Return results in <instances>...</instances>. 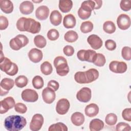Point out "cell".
<instances>
[{
  "instance_id": "6da1fadb",
  "label": "cell",
  "mask_w": 131,
  "mask_h": 131,
  "mask_svg": "<svg viewBox=\"0 0 131 131\" xmlns=\"http://www.w3.org/2000/svg\"><path fill=\"white\" fill-rule=\"evenodd\" d=\"M27 124L26 119L19 115H12L6 118L4 125L9 131H18L22 129Z\"/></svg>"
},
{
  "instance_id": "7a4b0ae2",
  "label": "cell",
  "mask_w": 131,
  "mask_h": 131,
  "mask_svg": "<svg viewBox=\"0 0 131 131\" xmlns=\"http://www.w3.org/2000/svg\"><path fill=\"white\" fill-rule=\"evenodd\" d=\"M54 66L56 68V73L59 76H64L69 72V67L67 59L63 56L56 57L54 60Z\"/></svg>"
},
{
  "instance_id": "3957f363",
  "label": "cell",
  "mask_w": 131,
  "mask_h": 131,
  "mask_svg": "<svg viewBox=\"0 0 131 131\" xmlns=\"http://www.w3.org/2000/svg\"><path fill=\"white\" fill-rule=\"evenodd\" d=\"M29 43L28 37L23 34H18L11 39L9 42L10 48L15 51H18L26 46Z\"/></svg>"
},
{
  "instance_id": "277c9868",
  "label": "cell",
  "mask_w": 131,
  "mask_h": 131,
  "mask_svg": "<svg viewBox=\"0 0 131 131\" xmlns=\"http://www.w3.org/2000/svg\"><path fill=\"white\" fill-rule=\"evenodd\" d=\"M97 53L93 50H80L77 53L78 58L81 61L93 62L94 56Z\"/></svg>"
},
{
  "instance_id": "5b68a950",
  "label": "cell",
  "mask_w": 131,
  "mask_h": 131,
  "mask_svg": "<svg viewBox=\"0 0 131 131\" xmlns=\"http://www.w3.org/2000/svg\"><path fill=\"white\" fill-rule=\"evenodd\" d=\"M44 119L42 115L40 114H35L30 123V129L32 131L40 130L43 124Z\"/></svg>"
},
{
  "instance_id": "8992f818",
  "label": "cell",
  "mask_w": 131,
  "mask_h": 131,
  "mask_svg": "<svg viewBox=\"0 0 131 131\" xmlns=\"http://www.w3.org/2000/svg\"><path fill=\"white\" fill-rule=\"evenodd\" d=\"M127 64L123 61H112L109 64L110 70L115 73H123L127 70Z\"/></svg>"
},
{
  "instance_id": "52a82bcc",
  "label": "cell",
  "mask_w": 131,
  "mask_h": 131,
  "mask_svg": "<svg viewBox=\"0 0 131 131\" xmlns=\"http://www.w3.org/2000/svg\"><path fill=\"white\" fill-rule=\"evenodd\" d=\"M22 99L28 102H34L38 99V95L37 93L34 90L27 89L21 92Z\"/></svg>"
},
{
  "instance_id": "ba28073f",
  "label": "cell",
  "mask_w": 131,
  "mask_h": 131,
  "mask_svg": "<svg viewBox=\"0 0 131 131\" xmlns=\"http://www.w3.org/2000/svg\"><path fill=\"white\" fill-rule=\"evenodd\" d=\"M91 90L88 87H83L76 94L78 100L81 102L86 103L89 102L92 97Z\"/></svg>"
},
{
  "instance_id": "9c48e42d",
  "label": "cell",
  "mask_w": 131,
  "mask_h": 131,
  "mask_svg": "<svg viewBox=\"0 0 131 131\" xmlns=\"http://www.w3.org/2000/svg\"><path fill=\"white\" fill-rule=\"evenodd\" d=\"M70 104L69 100L66 98L60 99L56 103V112L61 115L66 114L69 111Z\"/></svg>"
},
{
  "instance_id": "30bf717a",
  "label": "cell",
  "mask_w": 131,
  "mask_h": 131,
  "mask_svg": "<svg viewBox=\"0 0 131 131\" xmlns=\"http://www.w3.org/2000/svg\"><path fill=\"white\" fill-rule=\"evenodd\" d=\"M0 113L1 114L6 113L9 110L13 108L15 106V100L12 97H8L1 101Z\"/></svg>"
},
{
  "instance_id": "8fae6325",
  "label": "cell",
  "mask_w": 131,
  "mask_h": 131,
  "mask_svg": "<svg viewBox=\"0 0 131 131\" xmlns=\"http://www.w3.org/2000/svg\"><path fill=\"white\" fill-rule=\"evenodd\" d=\"M117 24L120 29L127 30L130 26V18L127 14H121L117 17Z\"/></svg>"
},
{
  "instance_id": "7c38bea8",
  "label": "cell",
  "mask_w": 131,
  "mask_h": 131,
  "mask_svg": "<svg viewBox=\"0 0 131 131\" xmlns=\"http://www.w3.org/2000/svg\"><path fill=\"white\" fill-rule=\"evenodd\" d=\"M14 85V82L13 79L4 78L1 82V96H4L7 95L9 91L11 90Z\"/></svg>"
},
{
  "instance_id": "4fadbf2b",
  "label": "cell",
  "mask_w": 131,
  "mask_h": 131,
  "mask_svg": "<svg viewBox=\"0 0 131 131\" xmlns=\"http://www.w3.org/2000/svg\"><path fill=\"white\" fill-rule=\"evenodd\" d=\"M42 97L45 103L51 104L55 100L56 94L54 90L48 86L42 90Z\"/></svg>"
},
{
  "instance_id": "5bb4252c",
  "label": "cell",
  "mask_w": 131,
  "mask_h": 131,
  "mask_svg": "<svg viewBox=\"0 0 131 131\" xmlns=\"http://www.w3.org/2000/svg\"><path fill=\"white\" fill-rule=\"evenodd\" d=\"M87 41L92 48L94 50H98L100 49L103 44V41L101 38L95 34H92L90 35L88 37Z\"/></svg>"
},
{
  "instance_id": "9a60e30c",
  "label": "cell",
  "mask_w": 131,
  "mask_h": 131,
  "mask_svg": "<svg viewBox=\"0 0 131 131\" xmlns=\"http://www.w3.org/2000/svg\"><path fill=\"white\" fill-rule=\"evenodd\" d=\"M29 59L34 63L40 62L43 57L42 51L37 48H33L30 50L28 54Z\"/></svg>"
},
{
  "instance_id": "2e32d148",
  "label": "cell",
  "mask_w": 131,
  "mask_h": 131,
  "mask_svg": "<svg viewBox=\"0 0 131 131\" xmlns=\"http://www.w3.org/2000/svg\"><path fill=\"white\" fill-rule=\"evenodd\" d=\"M31 18H26L24 17H20L16 22L17 29L20 31L28 32L30 24Z\"/></svg>"
},
{
  "instance_id": "e0dca14e",
  "label": "cell",
  "mask_w": 131,
  "mask_h": 131,
  "mask_svg": "<svg viewBox=\"0 0 131 131\" xmlns=\"http://www.w3.org/2000/svg\"><path fill=\"white\" fill-rule=\"evenodd\" d=\"M49 14V9L46 6H40L38 7L35 11L36 18L40 20L46 19Z\"/></svg>"
},
{
  "instance_id": "ac0fdd59",
  "label": "cell",
  "mask_w": 131,
  "mask_h": 131,
  "mask_svg": "<svg viewBox=\"0 0 131 131\" xmlns=\"http://www.w3.org/2000/svg\"><path fill=\"white\" fill-rule=\"evenodd\" d=\"M33 4L30 1H24L19 5V10L20 12L25 15L31 14L33 12Z\"/></svg>"
},
{
  "instance_id": "d6986e66",
  "label": "cell",
  "mask_w": 131,
  "mask_h": 131,
  "mask_svg": "<svg viewBox=\"0 0 131 131\" xmlns=\"http://www.w3.org/2000/svg\"><path fill=\"white\" fill-rule=\"evenodd\" d=\"M85 115L89 117H93L99 113V107L95 103H91L86 106L84 109Z\"/></svg>"
},
{
  "instance_id": "ffe728a7",
  "label": "cell",
  "mask_w": 131,
  "mask_h": 131,
  "mask_svg": "<svg viewBox=\"0 0 131 131\" xmlns=\"http://www.w3.org/2000/svg\"><path fill=\"white\" fill-rule=\"evenodd\" d=\"M71 120L74 125L79 126L81 125L84 123L85 118L84 115L81 113L76 112L72 115Z\"/></svg>"
},
{
  "instance_id": "44dd1931",
  "label": "cell",
  "mask_w": 131,
  "mask_h": 131,
  "mask_svg": "<svg viewBox=\"0 0 131 131\" xmlns=\"http://www.w3.org/2000/svg\"><path fill=\"white\" fill-rule=\"evenodd\" d=\"M13 4L10 0H1L0 8L5 13L9 14L13 11Z\"/></svg>"
},
{
  "instance_id": "7402d4cb",
  "label": "cell",
  "mask_w": 131,
  "mask_h": 131,
  "mask_svg": "<svg viewBox=\"0 0 131 131\" xmlns=\"http://www.w3.org/2000/svg\"><path fill=\"white\" fill-rule=\"evenodd\" d=\"M76 23V20L75 16L72 14L66 15L63 20V25L67 29H70L74 28Z\"/></svg>"
},
{
  "instance_id": "603a6c76",
  "label": "cell",
  "mask_w": 131,
  "mask_h": 131,
  "mask_svg": "<svg viewBox=\"0 0 131 131\" xmlns=\"http://www.w3.org/2000/svg\"><path fill=\"white\" fill-rule=\"evenodd\" d=\"M62 15L57 10H53L51 13L50 16V20L51 23L55 26L59 25L62 20Z\"/></svg>"
},
{
  "instance_id": "cb8c5ba5",
  "label": "cell",
  "mask_w": 131,
  "mask_h": 131,
  "mask_svg": "<svg viewBox=\"0 0 131 131\" xmlns=\"http://www.w3.org/2000/svg\"><path fill=\"white\" fill-rule=\"evenodd\" d=\"M104 124L103 122L99 119H94L91 120L89 124V128L92 131H99L102 129Z\"/></svg>"
},
{
  "instance_id": "d4e9b609",
  "label": "cell",
  "mask_w": 131,
  "mask_h": 131,
  "mask_svg": "<svg viewBox=\"0 0 131 131\" xmlns=\"http://www.w3.org/2000/svg\"><path fill=\"white\" fill-rule=\"evenodd\" d=\"M58 7L62 12H69L72 8L73 2L71 0H60L59 1Z\"/></svg>"
},
{
  "instance_id": "484cf974",
  "label": "cell",
  "mask_w": 131,
  "mask_h": 131,
  "mask_svg": "<svg viewBox=\"0 0 131 131\" xmlns=\"http://www.w3.org/2000/svg\"><path fill=\"white\" fill-rule=\"evenodd\" d=\"M87 83L92 82L99 77V72L95 69H90L85 71Z\"/></svg>"
},
{
  "instance_id": "4316f807",
  "label": "cell",
  "mask_w": 131,
  "mask_h": 131,
  "mask_svg": "<svg viewBox=\"0 0 131 131\" xmlns=\"http://www.w3.org/2000/svg\"><path fill=\"white\" fill-rule=\"evenodd\" d=\"M41 29V25L39 21H36L33 18H31L30 24L28 32L32 34H36L39 32Z\"/></svg>"
},
{
  "instance_id": "83f0119b",
  "label": "cell",
  "mask_w": 131,
  "mask_h": 131,
  "mask_svg": "<svg viewBox=\"0 0 131 131\" xmlns=\"http://www.w3.org/2000/svg\"><path fill=\"white\" fill-rule=\"evenodd\" d=\"M12 64L13 62H12L9 58L4 57L2 60L0 61V69L1 71L6 73L10 70Z\"/></svg>"
},
{
  "instance_id": "f1b7e54d",
  "label": "cell",
  "mask_w": 131,
  "mask_h": 131,
  "mask_svg": "<svg viewBox=\"0 0 131 131\" xmlns=\"http://www.w3.org/2000/svg\"><path fill=\"white\" fill-rule=\"evenodd\" d=\"M106 62V59L104 55L101 53H96L94 56L93 62L98 67H103Z\"/></svg>"
},
{
  "instance_id": "f546056e",
  "label": "cell",
  "mask_w": 131,
  "mask_h": 131,
  "mask_svg": "<svg viewBox=\"0 0 131 131\" xmlns=\"http://www.w3.org/2000/svg\"><path fill=\"white\" fill-rule=\"evenodd\" d=\"M78 38V35L76 32L73 30H70L65 33L64 39L69 42H74Z\"/></svg>"
},
{
  "instance_id": "4dcf8cb0",
  "label": "cell",
  "mask_w": 131,
  "mask_h": 131,
  "mask_svg": "<svg viewBox=\"0 0 131 131\" xmlns=\"http://www.w3.org/2000/svg\"><path fill=\"white\" fill-rule=\"evenodd\" d=\"M116 26L115 24L110 20L106 21L103 25V29L104 32L108 34H112L116 31Z\"/></svg>"
},
{
  "instance_id": "1f68e13d",
  "label": "cell",
  "mask_w": 131,
  "mask_h": 131,
  "mask_svg": "<svg viewBox=\"0 0 131 131\" xmlns=\"http://www.w3.org/2000/svg\"><path fill=\"white\" fill-rule=\"evenodd\" d=\"M40 71L45 75L51 74L53 71L52 64L48 61L43 62L40 66Z\"/></svg>"
},
{
  "instance_id": "d6a6232c",
  "label": "cell",
  "mask_w": 131,
  "mask_h": 131,
  "mask_svg": "<svg viewBox=\"0 0 131 131\" xmlns=\"http://www.w3.org/2000/svg\"><path fill=\"white\" fill-rule=\"evenodd\" d=\"M34 42L37 48L41 49L43 48L47 44L46 39L41 35H37L34 37Z\"/></svg>"
},
{
  "instance_id": "836d02e7",
  "label": "cell",
  "mask_w": 131,
  "mask_h": 131,
  "mask_svg": "<svg viewBox=\"0 0 131 131\" xmlns=\"http://www.w3.org/2000/svg\"><path fill=\"white\" fill-rule=\"evenodd\" d=\"M49 131H67L68 127L66 124L62 122H57L53 124L50 126L48 129Z\"/></svg>"
},
{
  "instance_id": "e575fe53",
  "label": "cell",
  "mask_w": 131,
  "mask_h": 131,
  "mask_svg": "<svg viewBox=\"0 0 131 131\" xmlns=\"http://www.w3.org/2000/svg\"><path fill=\"white\" fill-rule=\"evenodd\" d=\"M96 6V4L94 1H85L82 3L81 5V8L87 11L91 12L95 9Z\"/></svg>"
},
{
  "instance_id": "d590c367",
  "label": "cell",
  "mask_w": 131,
  "mask_h": 131,
  "mask_svg": "<svg viewBox=\"0 0 131 131\" xmlns=\"http://www.w3.org/2000/svg\"><path fill=\"white\" fill-rule=\"evenodd\" d=\"M28 78L24 75H20L15 79V83L18 88H23L28 84Z\"/></svg>"
},
{
  "instance_id": "8d00e7d4",
  "label": "cell",
  "mask_w": 131,
  "mask_h": 131,
  "mask_svg": "<svg viewBox=\"0 0 131 131\" xmlns=\"http://www.w3.org/2000/svg\"><path fill=\"white\" fill-rule=\"evenodd\" d=\"M93 29V24L90 21H85L82 23L80 29L83 33H88L91 32Z\"/></svg>"
},
{
  "instance_id": "74e56055",
  "label": "cell",
  "mask_w": 131,
  "mask_h": 131,
  "mask_svg": "<svg viewBox=\"0 0 131 131\" xmlns=\"http://www.w3.org/2000/svg\"><path fill=\"white\" fill-rule=\"evenodd\" d=\"M32 83L33 87L36 89H40L44 85V82L42 78L39 75L34 77L32 79Z\"/></svg>"
},
{
  "instance_id": "f35d334b",
  "label": "cell",
  "mask_w": 131,
  "mask_h": 131,
  "mask_svg": "<svg viewBox=\"0 0 131 131\" xmlns=\"http://www.w3.org/2000/svg\"><path fill=\"white\" fill-rule=\"evenodd\" d=\"M106 123L110 126L114 125L117 121V116L114 113L108 114L105 118Z\"/></svg>"
},
{
  "instance_id": "ab89813d",
  "label": "cell",
  "mask_w": 131,
  "mask_h": 131,
  "mask_svg": "<svg viewBox=\"0 0 131 131\" xmlns=\"http://www.w3.org/2000/svg\"><path fill=\"white\" fill-rule=\"evenodd\" d=\"M121 55L125 60H130L131 59V48L127 46L124 47L121 50Z\"/></svg>"
},
{
  "instance_id": "60d3db41",
  "label": "cell",
  "mask_w": 131,
  "mask_h": 131,
  "mask_svg": "<svg viewBox=\"0 0 131 131\" xmlns=\"http://www.w3.org/2000/svg\"><path fill=\"white\" fill-rule=\"evenodd\" d=\"M47 37L50 40L54 41L57 40L59 37V32L54 29H50L47 33Z\"/></svg>"
},
{
  "instance_id": "b9f144b4",
  "label": "cell",
  "mask_w": 131,
  "mask_h": 131,
  "mask_svg": "<svg viewBox=\"0 0 131 131\" xmlns=\"http://www.w3.org/2000/svg\"><path fill=\"white\" fill-rule=\"evenodd\" d=\"M78 16L82 19L85 20L90 17V16L91 15L92 12L87 11L83 9H82L81 7H80L78 11Z\"/></svg>"
},
{
  "instance_id": "7bdbcfd3",
  "label": "cell",
  "mask_w": 131,
  "mask_h": 131,
  "mask_svg": "<svg viewBox=\"0 0 131 131\" xmlns=\"http://www.w3.org/2000/svg\"><path fill=\"white\" fill-rule=\"evenodd\" d=\"M15 111L20 114H24L27 111L26 105L23 103H17L14 106Z\"/></svg>"
},
{
  "instance_id": "ee69618b",
  "label": "cell",
  "mask_w": 131,
  "mask_h": 131,
  "mask_svg": "<svg viewBox=\"0 0 131 131\" xmlns=\"http://www.w3.org/2000/svg\"><path fill=\"white\" fill-rule=\"evenodd\" d=\"M116 130L117 131H122V130L129 131L131 130V128L130 125L126 123L119 122L116 125Z\"/></svg>"
},
{
  "instance_id": "f6af8a7d",
  "label": "cell",
  "mask_w": 131,
  "mask_h": 131,
  "mask_svg": "<svg viewBox=\"0 0 131 131\" xmlns=\"http://www.w3.org/2000/svg\"><path fill=\"white\" fill-rule=\"evenodd\" d=\"M121 10L124 11H128L131 9V1H121L120 4Z\"/></svg>"
},
{
  "instance_id": "bcb514c9",
  "label": "cell",
  "mask_w": 131,
  "mask_h": 131,
  "mask_svg": "<svg viewBox=\"0 0 131 131\" xmlns=\"http://www.w3.org/2000/svg\"><path fill=\"white\" fill-rule=\"evenodd\" d=\"M105 48L110 51L114 50L117 47L116 43L115 41L112 39H108L105 42Z\"/></svg>"
},
{
  "instance_id": "7dc6e473",
  "label": "cell",
  "mask_w": 131,
  "mask_h": 131,
  "mask_svg": "<svg viewBox=\"0 0 131 131\" xmlns=\"http://www.w3.org/2000/svg\"><path fill=\"white\" fill-rule=\"evenodd\" d=\"M122 116L124 120L127 121H131V108H126L123 110L122 112Z\"/></svg>"
},
{
  "instance_id": "c3c4849f",
  "label": "cell",
  "mask_w": 131,
  "mask_h": 131,
  "mask_svg": "<svg viewBox=\"0 0 131 131\" xmlns=\"http://www.w3.org/2000/svg\"><path fill=\"white\" fill-rule=\"evenodd\" d=\"M8 20L5 16L1 15L0 16V29L1 30H5L8 26Z\"/></svg>"
},
{
  "instance_id": "681fc988",
  "label": "cell",
  "mask_w": 131,
  "mask_h": 131,
  "mask_svg": "<svg viewBox=\"0 0 131 131\" xmlns=\"http://www.w3.org/2000/svg\"><path fill=\"white\" fill-rule=\"evenodd\" d=\"M64 54L67 56H71L74 53V48L71 46H66L63 49Z\"/></svg>"
},
{
  "instance_id": "f907efd6",
  "label": "cell",
  "mask_w": 131,
  "mask_h": 131,
  "mask_svg": "<svg viewBox=\"0 0 131 131\" xmlns=\"http://www.w3.org/2000/svg\"><path fill=\"white\" fill-rule=\"evenodd\" d=\"M48 86L52 89L54 91H56L59 88V84L56 80H51L48 83Z\"/></svg>"
},
{
  "instance_id": "816d5d0a",
  "label": "cell",
  "mask_w": 131,
  "mask_h": 131,
  "mask_svg": "<svg viewBox=\"0 0 131 131\" xmlns=\"http://www.w3.org/2000/svg\"><path fill=\"white\" fill-rule=\"evenodd\" d=\"M18 71V68L17 66L15 63L13 62L11 68L9 71H8L6 73V74L10 76H14L17 73Z\"/></svg>"
},
{
  "instance_id": "f5cc1de1",
  "label": "cell",
  "mask_w": 131,
  "mask_h": 131,
  "mask_svg": "<svg viewBox=\"0 0 131 131\" xmlns=\"http://www.w3.org/2000/svg\"><path fill=\"white\" fill-rule=\"evenodd\" d=\"M96 6L95 8V9H99L101 8L102 5V1L101 0H97V1H94Z\"/></svg>"
},
{
  "instance_id": "db71d44e",
  "label": "cell",
  "mask_w": 131,
  "mask_h": 131,
  "mask_svg": "<svg viewBox=\"0 0 131 131\" xmlns=\"http://www.w3.org/2000/svg\"><path fill=\"white\" fill-rule=\"evenodd\" d=\"M42 1H32L34 3H39V2H41Z\"/></svg>"
}]
</instances>
